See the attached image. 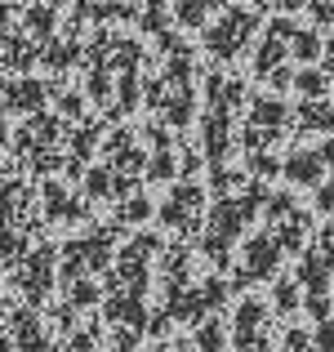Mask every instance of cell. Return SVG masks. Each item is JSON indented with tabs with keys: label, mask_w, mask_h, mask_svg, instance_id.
<instances>
[{
	"label": "cell",
	"mask_w": 334,
	"mask_h": 352,
	"mask_svg": "<svg viewBox=\"0 0 334 352\" xmlns=\"http://www.w3.org/2000/svg\"><path fill=\"white\" fill-rule=\"evenodd\" d=\"M294 27L299 23H290V18H276L272 27H267V36H263V45H258V58H254V72L263 80H272V85H285L290 80V72H285V58H294Z\"/></svg>",
	"instance_id": "1"
},
{
	"label": "cell",
	"mask_w": 334,
	"mask_h": 352,
	"mask_svg": "<svg viewBox=\"0 0 334 352\" xmlns=\"http://www.w3.org/2000/svg\"><path fill=\"white\" fill-rule=\"evenodd\" d=\"M223 14H227V18L205 32V45H210L214 58H236V54L249 45V36H254L258 14H254V9H223Z\"/></svg>",
	"instance_id": "2"
},
{
	"label": "cell",
	"mask_w": 334,
	"mask_h": 352,
	"mask_svg": "<svg viewBox=\"0 0 334 352\" xmlns=\"http://www.w3.org/2000/svg\"><path fill=\"white\" fill-rule=\"evenodd\" d=\"M285 120H290L285 103H276V98H258L254 112H249V125H245V143L258 152L263 143H272V138L285 129Z\"/></svg>",
	"instance_id": "3"
},
{
	"label": "cell",
	"mask_w": 334,
	"mask_h": 352,
	"mask_svg": "<svg viewBox=\"0 0 334 352\" xmlns=\"http://www.w3.org/2000/svg\"><path fill=\"white\" fill-rule=\"evenodd\" d=\"M281 170H285V179L299 183V188H321V183H326V156H321V147H294Z\"/></svg>",
	"instance_id": "4"
},
{
	"label": "cell",
	"mask_w": 334,
	"mask_h": 352,
	"mask_svg": "<svg viewBox=\"0 0 334 352\" xmlns=\"http://www.w3.org/2000/svg\"><path fill=\"white\" fill-rule=\"evenodd\" d=\"M276 263H281V241H276V236H258V241H249V245H245V263H241V285L272 276V272H276Z\"/></svg>",
	"instance_id": "5"
},
{
	"label": "cell",
	"mask_w": 334,
	"mask_h": 352,
	"mask_svg": "<svg viewBox=\"0 0 334 352\" xmlns=\"http://www.w3.org/2000/svg\"><path fill=\"white\" fill-rule=\"evenodd\" d=\"M201 206H205V192H201L197 183H183V188H174L170 201L161 206V219H165V223H174V228H192Z\"/></svg>",
	"instance_id": "6"
},
{
	"label": "cell",
	"mask_w": 334,
	"mask_h": 352,
	"mask_svg": "<svg viewBox=\"0 0 334 352\" xmlns=\"http://www.w3.org/2000/svg\"><path fill=\"white\" fill-rule=\"evenodd\" d=\"M258 339H267V308L258 299H245L236 308V344H258Z\"/></svg>",
	"instance_id": "7"
},
{
	"label": "cell",
	"mask_w": 334,
	"mask_h": 352,
	"mask_svg": "<svg viewBox=\"0 0 334 352\" xmlns=\"http://www.w3.org/2000/svg\"><path fill=\"white\" fill-rule=\"evenodd\" d=\"M299 125L317 129V134H330L334 129V103L330 98H308V103L299 107Z\"/></svg>",
	"instance_id": "8"
},
{
	"label": "cell",
	"mask_w": 334,
	"mask_h": 352,
	"mask_svg": "<svg viewBox=\"0 0 334 352\" xmlns=\"http://www.w3.org/2000/svg\"><path fill=\"white\" fill-rule=\"evenodd\" d=\"M214 9H223V0H183V5H179V18L188 27H201L210 14H214Z\"/></svg>",
	"instance_id": "9"
},
{
	"label": "cell",
	"mask_w": 334,
	"mask_h": 352,
	"mask_svg": "<svg viewBox=\"0 0 334 352\" xmlns=\"http://www.w3.org/2000/svg\"><path fill=\"white\" fill-rule=\"evenodd\" d=\"M326 85H330V72H299L294 76V89L303 98H326Z\"/></svg>",
	"instance_id": "10"
},
{
	"label": "cell",
	"mask_w": 334,
	"mask_h": 352,
	"mask_svg": "<svg viewBox=\"0 0 334 352\" xmlns=\"http://www.w3.org/2000/svg\"><path fill=\"white\" fill-rule=\"evenodd\" d=\"M223 339H227V335H223V321L219 317H205V326L197 330V348L201 352H223Z\"/></svg>",
	"instance_id": "11"
},
{
	"label": "cell",
	"mask_w": 334,
	"mask_h": 352,
	"mask_svg": "<svg viewBox=\"0 0 334 352\" xmlns=\"http://www.w3.org/2000/svg\"><path fill=\"white\" fill-rule=\"evenodd\" d=\"M272 299H276V312H294V308H299V285H294V281H276Z\"/></svg>",
	"instance_id": "12"
},
{
	"label": "cell",
	"mask_w": 334,
	"mask_h": 352,
	"mask_svg": "<svg viewBox=\"0 0 334 352\" xmlns=\"http://www.w3.org/2000/svg\"><path fill=\"white\" fill-rule=\"evenodd\" d=\"M312 344H317V352H334V317L317 321V330H312Z\"/></svg>",
	"instance_id": "13"
},
{
	"label": "cell",
	"mask_w": 334,
	"mask_h": 352,
	"mask_svg": "<svg viewBox=\"0 0 334 352\" xmlns=\"http://www.w3.org/2000/svg\"><path fill=\"white\" fill-rule=\"evenodd\" d=\"M312 250H317V258L330 267V276H334V228H326V232L317 236V245H312Z\"/></svg>",
	"instance_id": "14"
},
{
	"label": "cell",
	"mask_w": 334,
	"mask_h": 352,
	"mask_svg": "<svg viewBox=\"0 0 334 352\" xmlns=\"http://www.w3.org/2000/svg\"><path fill=\"white\" fill-rule=\"evenodd\" d=\"M281 352H317V344H312L308 330H290V335H285V344H281Z\"/></svg>",
	"instance_id": "15"
},
{
	"label": "cell",
	"mask_w": 334,
	"mask_h": 352,
	"mask_svg": "<svg viewBox=\"0 0 334 352\" xmlns=\"http://www.w3.org/2000/svg\"><path fill=\"white\" fill-rule=\"evenodd\" d=\"M317 210H321V214H330V219H334V179H326V183L317 188Z\"/></svg>",
	"instance_id": "16"
},
{
	"label": "cell",
	"mask_w": 334,
	"mask_h": 352,
	"mask_svg": "<svg viewBox=\"0 0 334 352\" xmlns=\"http://www.w3.org/2000/svg\"><path fill=\"white\" fill-rule=\"evenodd\" d=\"M308 9L317 23H334V0H308Z\"/></svg>",
	"instance_id": "17"
},
{
	"label": "cell",
	"mask_w": 334,
	"mask_h": 352,
	"mask_svg": "<svg viewBox=\"0 0 334 352\" xmlns=\"http://www.w3.org/2000/svg\"><path fill=\"white\" fill-rule=\"evenodd\" d=\"M303 5H308V0H281V9H290V14H294V9H303Z\"/></svg>",
	"instance_id": "18"
}]
</instances>
